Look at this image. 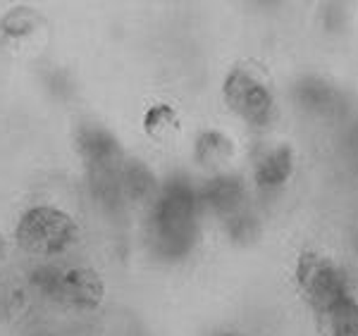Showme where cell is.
<instances>
[{
  "label": "cell",
  "mask_w": 358,
  "mask_h": 336,
  "mask_svg": "<svg viewBox=\"0 0 358 336\" xmlns=\"http://www.w3.org/2000/svg\"><path fill=\"white\" fill-rule=\"evenodd\" d=\"M175 124H177V117H175V112H172V108H167V105H153L146 112V119H143V129L155 136L163 134L165 129H170V126H175Z\"/></svg>",
  "instance_id": "4fadbf2b"
},
{
  "label": "cell",
  "mask_w": 358,
  "mask_h": 336,
  "mask_svg": "<svg viewBox=\"0 0 358 336\" xmlns=\"http://www.w3.org/2000/svg\"><path fill=\"white\" fill-rule=\"evenodd\" d=\"M77 146L86 162V167H89V172L115 170V167H122L127 160L117 138H115L106 126L94 124V122L82 124V129L77 131Z\"/></svg>",
  "instance_id": "8992f818"
},
{
  "label": "cell",
  "mask_w": 358,
  "mask_h": 336,
  "mask_svg": "<svg viewBox=\"0 0 358 336\" xmlns=\"http://www.w3.org/2000/svg\"><path fill=\"white\" fill-rule=\"evenodd\" d=\"M199 200H201V207L224 217V222H227L229 217L246 210L244 207L246 187H244V182L234 175H217V177L208 179L203 187L199 189Z\"/></svg>",
  "instance_id": "ba28073f"
},
{
  "label": "cell",
  "mask_w": 358,
  "mask_h": 336,
  "mask_svg": "<svg viewBox=\"0 0 358 336\" xmlns=\"http://www.w3.org/2000/svg\"><path fill=\"white\" fill-rule=\"evenodd\" d=\"M222 96L227 108L246 124L263 129L275 119V94L265 74L253 65H236L224 77Z\"/></svg>",
  "instance_id": "277c9868"
},
{
  "label": "cell",
  "mask_w": 358,
  "mask_h": 336,
  "mask_svg": "<svg viewBox=\"0 0 358 336\" xmlns=\"http://www.w3.org/2000/svg\"><path fill=\"white\" fill-rule=\"evenodd\" d=\"M5 256V241H3V236H0V260H3Z\"/></svg>",
  "instance_id": "5bb4252c"
},
{
  "label": "cell",
  "mask_w": 358,
  "mask_h": 336,
  "mask_svg": "<svg viewBox=\"0 0 358 336\" xmlns=\"http://www.w3.org/2000/svg\"><path fill=\"white\" fill-rule=\"evenodd\" d=\"M253 182L258 189H280L294 175V150L289 143H265L253 153Z\"/></svg>",
  "instance_id": "52a82bcc"
},
{
  "label": "cell",
  "mask_w": 358,
  "mask_h": 336,
  "mask_svg": "<svg viewBox=\"0 0 358 336\" xmlns=\"http://www.w3.org/2000/svg\"><path fill=\"white\" fill-rule=\"evenodd\" d=\"M36 336H50V334H43V332H41V334H36Z\"/></svg>",
  "instance_id": "2e32d148"
},
{
  "label": "cell",
  "mask_w": 358,
  "mask_h": 336,
  "mask_svg": "<svg viewBox=\"0 0 358 336\" xmlns=\"http://www.w3.org/2000/svg\"><path fill=\"white\" fill-rule=\"evenodd\" d=\"M29 286L55 303L77 310H94L106 296V284L89 268L38 265L29 275Z\"/></svg>",
  "instance_id": "7a4b0ae2"
},
{
  "label": "cell",
  "mask_w": 358,
  "mask_h": 336,
  "mask_svg": "<svg viewBox=\"0 0 358 336\" xmlns=\"http://www.w3.org/2000/svg\"><path fill=\"white\" fill-rule=\"evenodd\" d=\"M77 224L62 210L50 205L29 207L20 217L15 239L22 251L34 256H57L77 241Z\"/></svg>",
  "instance_id": "5b68a950"
},
{
  "label": "cell",
  "mask_w": 358,
  "mask_h": 336,
  "mask_svg": "<svg viewBox=\"0 0 358 336\" xmlns=\"http://www.w3.org/2000/svg\"><path fill=\"white\" fill-rule=\"evenodd\" d=\"M27 303V291L22 282L13 275L0 272V320L17 315Z\"/></svg>",
  "instance_id": "8fae6325"
},
{
  "label": "cell",
  "mask_w": 358,
  "mask_h": 336,
  "mask_svg": "<svg viewBox=\"0 0 358 336\" xmlns=\"http://www.w3.org/2000/svg\"><path fill=\"white\" fill-rule=\"evenodd\" d=\"M194 153L201 165L213 167V165H222L224 160L232 158L234 146L222 131H203V134H199V138H196Z\"/></svg>",
  "instance_id": "30bf717a"
},
{
  "label": "cell",
  "mask_w": 358,
  "mask_h": 336,
  "mask_svg": "<svg viewBox=\"0 0 358 336\" xmlns=\"http://www.w3.org/2000/svg\"><path fill=\"white\" fill-rule=\"evenodd\" d=\"M122 193L124 200H146L155 198L158 184L153 172L138 160H124L122 167Z\"/></svg>",
  "instance_id": "9c48e42d"
},
{
  "label": "cell",
  "mask_w": 358,
  "mask_h": 336,
  "mask_svg": "<svg viewBox=\"0 0 358 336\" xmlns=\"http://www.w3.org/2000/svg\"><path fill=\"white\" fill-rule=\"evenodd\" d=\"M34 13L31 10H15V13H10L5 17L3 22H0V34H5L8 38H15V36H22V34H29L34 29Z\"/></svg>",
  "instance_id": "7c38bea8"
},
{
  "label": "cell",
  "mask_w": 358,
  "mask_h": 336,
  "mask_svg": "<svg viewBox=\"0 0 358 336\" xmlns=\"http://www.w3.org/2000/svg\"><path fill=\"white\" fill-rule=\"evenodd\" d=\"M199 191L192 182L182 175L167 179L155 193L148 219V239L155 256L167 263L187 258L199 239Z\"/></svg>",
  "instance_id": "6da1fadb"
},
{
  "label": "cell",
  "mask_w": 358,
  "mask_h": 336,
  "mask_svg": "<svg viewBox=\"0 0 358 336\" xmlns=\"http://www.w3.org/2000/svg\"><path fill=\"white\" fill-rule=\"evenodd\" d=\"M215 336H239V334H232V332H222V334H215Z\"/></svg>",
  "instance_id": "9a60e30c"
},
{
  "label": "cell",
  "mask_w": 358,
  "mask_h": 336,
  "mask_svg": "<svg viewBox=\"0 0 358 336\" xmlns=\"http://www.w3.org/2000/svg\"><path fill=\"white\" fill-rule=\"evenodd\" d=\"M296 286L306 298V303L317 315L325 317L334 308L351 298L349 284L344 272L327 256L315 251H303L296 260Z\"/></svg>",
  "instance_id": "3957f363"
}]
</instances>
